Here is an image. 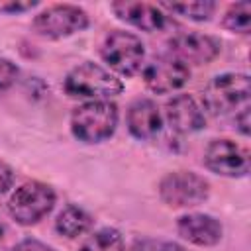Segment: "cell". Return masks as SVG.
Here are the masks:
<instances>
[{
  "instance_id": "1",
  "label": "cell",
  "mask_w": 251,
  "mask_h": 251,
  "mask_svg": "<svg viewBox=\"0 0 251 251\" xmlns=\"http://www.w3.org/2000/svg\"><path fill=\"white\" fill-rule=\"evenodd\" d=\"M249 94L251 84L245 73H224L206 84L202 92V106L216 118H235L237 114L249 110Z\"/></svg>"
},
{
  "instance_id": "2",
  "label": "cell",
  "mask_w": 251,
  "mask_h": 251,
  "mask_svg": "<svg viewBox=\"0 0 251 251\" xmlns=\"http://www.w3.org/2000/svg\"><path fill=\"white\" fill-rule=\"evenodd\" d=\"M118 126V106L110 100H90L71 114V131L82 143H100L114 135Z\"/></svg>"
},
{
  "instance_id": "3",
  "label": "cell",
  "mask_w": 251,
  "mask_h": 251,
  "mask_svg": "<svg viewBox=\"0 0 251 251\" xmlns=\"http://www.w3.org/2000/svg\"><path fill=\"white\" fill-rule=\"evenodd\" d=\"M63 88L73 98L110 100V98L122 94L124 82L116 75L106 71L104 67L86 61V63L75 67L67 75V78L63 82Z\"/></svg>"
},
{
  "instance_id": "4",
  "label": "cell",
  "mask_w": 251,
  "mask_h": 251,
  "mask_svg": "<svg viewBox=\"0 0 251 251\" xmlns=\"http://www.w3.org/2000/svg\"><path fill=\"white\" fill-rule=\"evenodd\" d=\"M55 200L57 194L49 184L39 180H27L12 192L6 208L18 224L33 226L53 210Z\"/></svg>"
},
{
  "instance_id": "5",
  "label": "cell",
  "mask_w": 251,
  "mask_h": 251,
  "mask_svg": "<svg viewBox=\"0 0 251 251\" xmlns=\"http://www.w3.org/2000/svg\"><path fill=\"white\" fill-rule=\"evenodd\" d=\"M100 57L118 75L133 76L143 67L145 45L135 33L114 29L104 37L100 45Z\"/></svg>"
},
{
  "instance_id": "6",
  "label": "cell",
  "mask_w": 251,
  "mask_h": 251,
  "mask_svg": "<svg viewBox=\"0 0 251 251\" xmlns=\"http://www.w3.org/2000/svg\"><path fill=\"white\" fill-rule=\"evenodd\" d=\"M90 20L88 14L75 4H53L41 10L33 22L31 31L43 39H63L69 35H75L78 31H84L88 27Z\"/></svg>"
},
{
  "instance_id": "7",
  "label": "cell",
  "mask_w": 251,
  "mask_h": 251,
  "mask_svg": "<svg viewBox=\"0 0 251 251\" xmlns=\"http://www.w3.org/2000/svg\"><path fill=\"white\" fill-rule=\"evenodd\" d=\"M159 196L171 208L198 206L210 196V182L192 171H175L161 178Z\"/></svg>"
},
{
  "instance_id": "8",
  "label": "cell",
  "mask_w": 251,
  "mask_h": 251,
  "mask_svg": "<svg viewBox=\"0 0 251 251\" xmlns=\"http://www.w3.org/2000/svg\"><path fill=\"white\" fill-rule=\"evenodd\" d=\"M204 163L220 176L241 178L249 173V149L227 137L212 139L204 151Z\"/></svg>"
},
{
  "instance_id": "9",
  "label": "cell",
  "mask_w": 251,
  "mask_h": 251,
  "mask_svg": "<svg viewBox=\"0 0 251 251\" xmlns=\"http://www.w3.org/2000/svg\"><path fill=\"white\" fill-rule=\"evenodd\" d=\"M190 78V69L186 63L173 55H159L143 67V82L149 90L157 94H169L182 88Z\"/></svg>"
},
{
  "instance_id": "10",
  "label": "cell",
  "mask_w": 251,
  "mask_h": 251,
  "mask_svg": "<svg viewBox=\"0 0 251 251\" xmlns=\"http://www.w3.org/2000/svg\"><path fill=\"white\" fill-rule=\"evenodd\" d=\"M220 41L206 33L184 31L169 39V55L176 57L182 63L206 65L220 55Z\"/></svg>"
},
{
  "instance_id": "11",
  "label": "cell",
  "mask_w": 251,
  "mask_h": 251,
  "mask_svg": "<svg viewBox=\"0 0 251 251\" xmlns=\"http://www.w3.org/2000/svg\"><path fill=\"white\" fill-rule=\"evenodd\" d=\"M112 12L126 24L141 29V31H161L167 25V14L163 12L161 6L151 4V2H114Z\"/></svg>"
},
{
  "instance_id": "12",
  "label": "cell",
  "mask_w": 251,
  "mask_h": 251,
  "mask_svg": "<svg viewBox=\"0 0 251 251\" xmlns=\"http://www.w3.org/2000/svg\"><path fill=\"white\" fill-rule=\"evenodd\" d=\"M165 118L178 133H194L206 126L204 110L190 94H176L165 104Z\"/></svg>"
},
{
  "instance_id": "13",
  "label": "cell",
  "mask_w": 251,
  "mask_h": 251,
  "mask_svg": "<svg viewBox=\"0 0 251 251\" xmlns=\"http://www.w3.org/2000/svg\"><path fill=\"white\" fill-rule=\"evenodd\" d=\"M176 231L182 239L198 247H212L220 243L224 227L210 214H184L176 222Z\"/></svg>"
},
{
  "instance_id": "14",
  "label": "cell",
  "mask_w": 251,
  "mask_h": 251,
  "mask_svg": "<svg viewBox=\"0 0 251 251\" xmlns=\"http://www.w3.org/2000/svg\"><path fill=\"white\" fill-rule=\"evenodd\" d=\"M126 122L129 133L137 139H153L163 126V118L157 104L147 98H137L129 104Z\"/></svg>"
},
{
  "instance_id": "15",
  "label": "cell",
  "mask_w": 251,
  "mask_h": 251,
  "mask_svg": "<svg viewBox=\"0 0 251 251\" xmlns=\"http://www.w3.org/2000/svg\"><path fill=\"white\" fill-rule=\"evenodd\" d=\"M92 224H94L92 216L86 210H82V208H78L75 204L65 206L57 214V218H55V229H57V233H61V235H65L69 239H75V237L86 233L92 227Z\"/></svg>"
},
{
  "instance_id": "16",
  "label": "cell",
  "mask_w": 251,
  "mask_h": 251,
  "mask_svg": "<svg viewBox=\"0 0 251 251\" xmlns=\"http://www.w3.org/2000/svg\"><path fill=\"white\" fill-rule=\"evenodd\" d=\"M78 251H126L124 237L118 229L114 227H102L94 233H90Z\"/></svg>"
},
{
  "instance_id": "17",
  "label": "cell",
  "mask_w": 251,
  "mask_h": 251,
  "mask_svg": "<svg viewBox=\"0 0 251 251\" xmlns=\"http://www.w3.org/2000/svg\"><path fill=\"white\" fill-rule=\"evenodd\" d=\"M159 6L169 12L178 14L182 18H188L192 22H208L216 12V2H208V0H204V2H175V4L163 2Z\"/></svg>"
},
{
  "instance_id": "18",
  "label": "cell",
  "mask_w": 251,
  "mask_h": 251,
  "mask_svg": "<svg viewBox=\"0 0 251 251\" xmlns=\"http://www.w3.org/2000/svg\"><path fill=\"white\" fill-rule=\"evenodd\" d=\"M222 25L233 33H243L247 35L251 29V4L249 2H237L231 4L224 18H222Z\"/></svg>"
},
{
  "instance_id": "19",
  "label": "cell",
  "mask_w": 251,
  "mask_h": 251,
  "mask_svg": "<svg viewBox=\"0 0 251 251\" xmlns=\"http://www.w3.org/2000/svg\"><path fill=\"white\" fill-rule=\"evenodd\" d=\"M131 251H186L182 245L175 241H165V239H139L133 243Z\"/></svg>"
},
{
  "instance_id": "20",
  "label": "cell",
  "mask_w": 251,
  "mask_h": 251,
  "mask_svg": "<svg viewBox=\"0 0 251 251\" xmlns=\"http://www.w3.org/2000/svg\"><path fill=\"white\" fill-rule=\"evenodd\" d=\"M18 78V67L6 59V57H0V94H4Z\"/></svg>"
},
{
  "instance_id": "21",
  "label": "cell",
  "mask_w": 251,
  "mask_h": 251,
  "mask_svg": "<svg viewBox=\"0 0 251 251\" xmlns=\"http://www.w3.org/2000/svg\"><path fill=\"white\" fill-rule=\"evenodd\" d=\"M37 6V0H0V14H24Z\"/></svg>"
},
{
  "instance_id": "22",
  "label": "cell",
  "mask_w": 251,
  "mask_h": 251,
  "mask_svg": "<svg viewBox=\"0 0 251 251\" xmlns=\"http://www.w3.org/2000/svg\"><path fill=\"white\" fill-rule=\"evenodd\" d=\"M10 251H55V249L39 239H24V241L16 243Z\"/></svg>"
},
{
  "instance_id": "23",
  "label": "cell",
  "mask_w": 251,
  "mask_h": 251,
  "mask_svg": "<svg viewBox=\"0 0 251 251\" xmlns=\"http://www.w3.org/2000/svg\"><path fill=\"white\" fill-rule=\"evenodd\" d=\"M14 184V171L8 163L0 161V196L6 194Z\"/></svg>"
},
{
  "instance_id": "24",
  "label": "cell",
  "mask_w": 251,
  "mask_h": 251,
  "mask_svg": "<svg viewBox=\"0 0 251 251\" xmlns=\"http://www.w3.org/2000/svg\"><path fill=\"white\" fill-rule=\"evenodd\" d=\"M233 122H235L237 129H239L243 135H249V110H245V112L237 114V116L233 118Z\"/></svg>"
},
{
  "instance_id": "25",
  "label": "cell",
  "mask_w": 251,
  "mask_h": 251,
  "mask_svg": "<svg viewBox=\"0 0 251 251\" xmlns=\"http://www.w3.org/2000/svg\"><path fill=\"white\" fill-rule=\"evenodd\" d=\"M2 241H4V226L0 224V245H2Z\"/></svg>"
}]
</instances>
